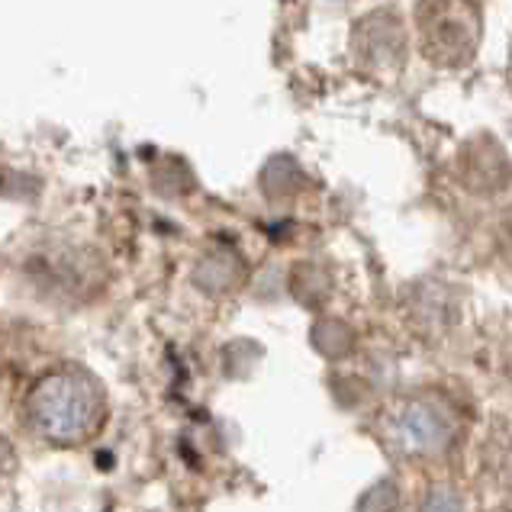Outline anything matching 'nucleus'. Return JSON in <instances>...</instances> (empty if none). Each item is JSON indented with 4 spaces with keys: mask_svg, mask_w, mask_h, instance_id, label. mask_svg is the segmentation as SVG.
Segmentation results:
<instances>
[{
    "mask_svg": "<svg viewBox=\"0 0 512 512\" xmlns=\"http://www.w3.org/2000/svg\"><path fill=\"white\" fill-rule=\"evenodd\" d=\"M239 277H242L239 258L229 252H216L200 261L194 281L200 284V290H207V294H229V290L239 284Z\"/></svg>",
    "mask_w": 512,
    "mask_h": 512,
    "instance_id": "3",
    "label": "nucleus"
},
{
    "mask_svg": "<svg viewBox=\"0 0 512 512\" xmlns=\"http://www.w3.org/2000/svg\"><path fill=\"white\" fill-rule=\"evenodd\" d=\"M29 416L39 435L55 445H81L104 422V397L97 380L78 368L49 371L29 393Z\"/></svg>",
    "mask_w": 512,
    "mask_h": 512,
    "instance_id": "1",
    "label": "nucleus"
},
{
    "mask_svg": "<svg viewBox=\"0 0 512 512\" xmlns=\"http://www.w3.org/2000/svg\"><path fill=\"white\" fill-rule=\"evenodd\" d=\"M467 0H432L422 10V49L438 62H464L474 55L480 26Z\"/></svg>",
    "mask_w": 512,
    "mask_h": 512,
    "instance_id": "2",
    "label": "nucleus"
},
{
    "mask_svg": "<svg viewBox=\"0 0 512 512\" xmlns=\"http://www.w3.org/2000/svg\"><path fill=\"white\" fill-rule=\"evenodd\" d=\"M10 464H13V458H10V448L4 445V438H0V474L10 471Z\"/></svg>",
    "mask_w": 512,
    "mask_h": 512,
    "instance_id": "4",
    "label": "nucleus"
}]
</instances>
